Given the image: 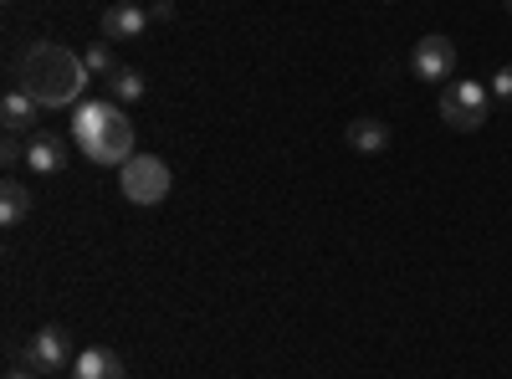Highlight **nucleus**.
Returning a JSON list of instances; mask_svg holds the SVG:
<instances>
[{"label":"nucleus","instance_id":"17","mask_svg":"<svg viewBox=\"0 0 512 379\" xmlns=\"http://www.w3.org/2000/svg\"><path fill=\"white\" fill-rule=\"evenodd\" d=\"M492 98H497V103H512V62L497 67V77H492Z\"/></svg>","mask_w":512,"mask_h":379},{"label":"nucleus","instance_id":"18","mask_svg":"<svg viewBox=\"0 0 512 379\" xmlns=\"http://www.w3.org/2000/svg\"><path fill=\"white\" fill-rule=\"evenodd\" d=\"M6 379H36V369H11Z\"/></svg>","mask_w":512,"mask_h":379},{"label":"nucleus","instance_id":"14","mask_svg":"<svg viewBox=\"0 0 512 379\" xmlns=\"http://www.w3.org/2000/svg\"><path fill=\"white\" fill-rule=\"evenodd\" d=\"M108 88H113V103H139L144 98V72L139 67H118L108 77Z\"/></svg>","mask_w":512,"mask_h":379},{"label":"nucleus","instance_id":"9","mask_svg":"<svg viewBox=\"0 0 512 379\" xmlns=\"http://www.w3.org/2000/svg\"><path fill=\"white\" fill-rule=\"evenodd\" d=\"M113 113H118L113 98H108V103H77V113H72V139H77V149L88 144V139H98L108 123H113Z\"/></svg>","mask_w":512,"mask_h":379},{"label":"nucleus","instance_id":"8","mask_svg":"<svg viewBox=\"0 0 512 379\" xmlns=\"http://www.w3.org/2000/svg\"><path fill=\"white\" fill-rule=\"evenodd\" d=\"M144 26H149V11L134 6V0H118V6L103 11V41H134L144 36Z\"/></svg>","mask_w":512,"mask_h":379},{"label":"nucleus","instance_id":"5","mask_svg":"<svg viewBox=\"0 0 512 379\" xmlns=\"http://www.w3.org/2000/svg\"><path fill=\"white\" fill-rule=\"evenodd\" d=\"M67 364H72V344H67V333H62L57 323L36 328V333H31V344H26V369H36V374H62Z\"/></svg>","mask_w":512,"mask_h":379},{"label":"nucleus","instance_id":"10","mask_svg":"<svg viewBox=\"0 0 512 379\" xmlns=\"http://www.w3.org/2000/svg\"><path fill=\"white\" fill-rule=\"evenodd\" d=\"M72 379H123V359L113 349H82L72 359Z\"/></svg>","mask_w":512,"mask_h":379},{"label":"nucleus","instance_id":"11","mask_svg":"<svg viewBox=\"0 0 512 379\" xmlns=\"http://www.w3.org/2000/svg\"><path fill=\"white\" fill-rule=\"evenodd\" d=\"M390 123L384 118H354L349 123V149H359V154H384L390 149Z\"/></svg>","mask_w":512,"mask_h":379},{"label":"nucleus","instance_id":"2","mask_svg":"<svg viewBox=\"0 0 512 379\" xmlns=\"http://www.w3.org/2000/svg\"><path fill=\"white\" fill-rule=\"evenodd\" d=\"M118 190L128 205H159L169 195V164L159 154H134L128 164H118Z\"/></svg>","mask_w":512,"mask_h":379},{"label":"nucleus","instance_id":"15","mask_svg":"<svg viewBox=\"0 0 512 379\" xmlns=\"http://www.w3.org/2000/svg\"><path fill=\"white\" fill-rule=\"evenodd\" d=\"M82 62H88V72H93V77H113V72H118V62H113V47H108V41H93Z\"/></svg>","mask_w":512,"mask_h":379},{"label":"nucleus","instance_id":"6","mask_svg":"<svg viewBox=\"0 0 512 379\" xmlns=\"http://www.w3.org/2000/svg\"><path fill=\"white\" fill-rule=\"evenodd\" d=\"M410 67L420 82H446L451 67H456V47H451V36H420L415 41V52H410Z\"/></svg>","mask_w":512,"mask_h":379},{"label":"nucleus","instance_id":"16","mask_svg":"<svg viewBox=\"0 0 512 379\" xmlns=\"http://www.w3.org/2000/svg\"><path fill=\"white\" fill-rule=\"evenodd\" d=\"M0 164H6V170H16V164H26V144H21L16 134H6V144H0Z\"/></svg>","mask_w":512,"mask_h":379},{"label":"nucleus","instance_id":"13","mask_svg":"<svg viewBox=\"0 0 512 379\" xmlns=\"http://www.w3.org/2000/svg\"><path fill=\"white\" fill-rule=\"evenodd\" d=\"M36 113H41V108H36L21 88H11V93H6V103H0V123H6V134H26Z\"/></svg>","mask_w":512,"mask_h":379},{"label":"nucleus","instance_id":"19","mask_svg":"<svg viewBox=\"0 0 512 379\" xmlns=\"http://www.w3.org/2000/svg\"><path fill=\"white\" fill-rule=\"evenodd\" d=\"M502 6H507V16H512V0H502Z\"/></svg>","mask_w":512,"mask_h":379},{"label":"nucleus","instance_id":"4","mask_svg":"<svg viewBox=\"0 0 512 379\" xmlns=\"http://www.w3.org/2000/svg\"><path fill=\"white\" fill-rule=\"evenodd\" d=\"M82 154H88L93 164H103V170H113V164H128V159H134V123H128V113L118 108L108 129H103L98 139L82 144Z\"/></svg>","mask_w":512,"mask_h":379},{"label":"nucleus","instance_id":"7","mask_svg":"<svg viewBox=\"0 0 512 379\" xmlns=\"http://www.w3.org/2000/svg\"><path fill=\"white\" fill-rule=\"evenodd\" d=\"M67 159H72V149H67L62 134H31V139H26L31 175H57V170H67Z\"/></svg>","mask_w":512,"mask_h":379},{"label":"nucleus","instance_id":"1","mask_svg":"<svg viewBox=\"0 0 512 379\" xmlns=\"http://www.w3.org/2000/svg\"><path fill=\"white\" fill-rule=\"evenodd\" d=\"M88 77L93 72H88L82 57H72L67 47H57V41H36L16 67V88L36 108H72L82 98V88H88Z\"/></svg>","mask_w":512,"mask_h":379},{"label":"nucleus","instance_id":"12","mask_svg":"<svg viewBox=\"0 0 512 379\" xmlns=\"http://www.w3.org/2000/svg\"><path fill=\"white\" fill-rule=\"evenodd\" d=\"M31 216V190L21 180H6L0 185V226H21Z\"/></svg>","mask_w":512,"mask_h":379},{"label":"nucleus","instance_id":"3","mask_svg":"<svg viewBox=\"0 0 512 379\" xmlns=\"http://www.w3.org/2000/svg\"><path fill=\"white\" fill-rule=\"evenodd\" d=\"M487 103H492V88H482V82H472V77H461V82H451V88L441 93V123H446V129H456V134H472V129H482V123H487Z\"/></svg>","mask_w":512,"mask_h":379}]
</instances>
